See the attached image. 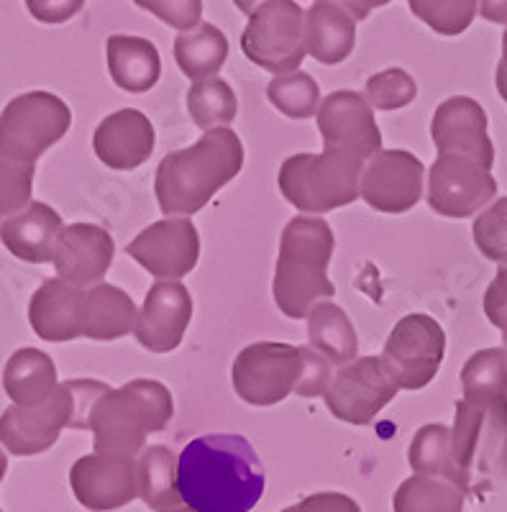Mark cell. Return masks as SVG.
Returning a JSON list of instances; mask_svg holds the SVG:
<instances>
[{
	"label": "cell",
	"instance_id": "1",
	"mask_svg": "<svg viewBox=\"0 0 507 512\" xmlns=\"http://www.w3.org/2000/svg\"><path fill=\"white\" fill-rule=\"evenodd\" d=\"M177 489L198 512H251L264 495L262 461L244 436H200L177 459Z\"/></svg>",
	"mask_w": 507,
	"mask_h": 512
},
{
	"label": "cell",
	"instance_id": "2",
	"mask_svg": "<svg viewBox=\"0 0 507 512\" xmlns=\"http://www.w3.org/2000/svg\"><path fill=\"white\" fill-rule=\"evenodd\" d=\"M244 167V146L231 128H210L198 144L172 152L154 177L164 216H195Z\"/></svg>",
	"mask_w": 507,
	"mask_h": 512
},
{
	"label": "cell",
	"instance_id": "3",
	"mask_svg": "<svg viewBox=\"0 0 507 512\" xmlns=\"http://www.w3.org/2000/svg\"><path fill=\"white\" fill-rule=\"evenodd\" d=\"M333 249L336 239L323 218L298 216L287 223L272 282L274 303L287 318H308L321 297L336 295V287L328 280Z\"/></svg>",
	"mask_w": 507,
	"mask_h": 512
},
{
	"label": "cell",
	"instance_id": "4",
	"mask_svg": "<svg viewBox=\"0 0 507 512\" xmlns=\"http://www.w3.org/2000/svg\"><path fill=\"white\" fill-rule=\"evenodd\" d=\"M175 415L172 392L154 379H134L108 390L90 410L95 454L136 456L144 451L149 433L164 431Z\"/></svg>",
	"mask_w": 507,
	"mask_h": 512
},
{
	"label": "cell",
	"instance_id": "5",
	"mask_svg": "<svg viewBox=\"0 0 507 512\" xmlns=\"http://www.w3.org/2000/svg\"><path fill=\"white\" fill-rule=\"evenodd\" d=\"M108 390V384L95 379H72L39 405H11L0 415V443L13 456L44 454L65 428L88 431L90 410Z\"/></svg>",
	"mask_w": 507,
	"mask_h": 512
},
{
	"label": "cell",
	"instance_id": "6",
	"mask_svg": "<svg viewBox=\"0 0 507 512\" xmlns=\"http://www.w3.org/2000/svg\"><path fill=\"white\" fill-rule=\"evenodd\" d=\"M451 454L464 495L482 497L507 479V400L456 402Z\"/></svg>",
	"mask_w": 507,
	"mask_h": 512
},
{
	"label": "cell",
	"instance_id": "7",
	"mask_svg": "<svg viewBox=\"0 0 507 512\" xmlns=\"http://www.w3.org/2000/svg\"><path fill=\"white\" fill-rule=\"evenodd\" d=\"M364 159L326 146L323 154H295L280 167V190L300 213L323 216L354 203L362 185Z\"/></svg>",
	"mask_w": 507,
	"mask_h": 512
},
{
	"label": "cell",
	"instance_id": "8",
	"mask_svg": "<svg viewBox=\"0 0 507 512\" xmlns=\"http://www.w3.org/2000/svg\"><path fill=\"white\" fill-rule=\"evenodd\" d=\"M70 126V105L54 93L34 90L18 95L0 113V152L21 164H36Z\"/></svg>",
	"mask_w": 507,
	"mask_h": 512
},
{
	"label": "cell",
	"instance_id": "9",
	"mask_svg": "<svg viewBox=\"0 0 507 512\" xmlns=\"http://www.w3.org/2000/svg\"><path fill=\"white\" fill-rule=\"evenodd\" d=\"M241 49L267 72H295L305 59V11L295 0H264L249 16Z\"/></svg>",
	"mask_w": 507,
	"mask_h": 512
},
{
	"label": "cell",
	"instance_id": "10",
	"mask_svg": "<svg viewBox=\"0 0 507 512\" xmlns=\"http://www.w3.org/2000/svg\"><path fill=\"white\" fill-rule=\"evenodd\" d=\"M446 354V333L426 313H410L397 320L382 349V364L400 390H423L436 379Z\"/></svg>",
	"mask_w": 507,
	"mask_h": 512
},
{
	"label": "cell",
	"instance_id": "11",
	"mask_svg": "<svg viewBox=\"0 0 507 512\" xmlns=\"http://www.w3.org/2000/svg\"><path fill=\"white\" fill-rule=\"evenodd\" d=\"M303 372V354L300 346L259 341L241 351L231 367L234 390L246 405L269 408L285 397H290L298 387Z\"/></svg>",
	"mask_w": 507,
	"mask_h": 512
},
{
	"label": "cell",
	"instance_id": "12",
	"mask_svg": "<svg viewBox=\"0 0 507 512\" xmlns=\"http://www.w3.org/2000/svg\"><path fill=\"white\" fill-rule=\"evenodd\" d=\"M397 382L379 356L354 359L338 369L326 390L331 415L351 425H367L395 400Z\"/></svg>",
	"mask_w": 507,
	"mask_h": 512
},
{
	"label": "cell",
	"instance_id": "13",
	"mask_svg": "<svg viewBox=\"0 0 507 512\" xmlns=\"http://www.w3.org/2000/svg\"><path fill=\"white\" fill-rule=\"evenodd\" d=\"M497 195L492 169L464 157H441L428 172V203L443 218L477 216Z\"/></svg>",
	"mask_w": 507,
	"mask_h": 512
},
{
	"label": "cell",
	"instance_id": "14",
	"mask_svg": "<svg viewBox=\"0 0 507 512\" xmlns=\"http://www.w3.org/2000/svg\"><path fill=\"white\" fill-rule=\"evenodd\" d=\"M426 167L405 149H382L362 172L359 198L379 213H408L423 198Z\"/></svg>",
	"mask_w": 507,
	"mask_h": 512
},
{
	"label": "cell",
	"instance_id": "15",
	"mask_svg": "<svg viewBox=\"0 0 507 512\" xmlns=\"http://www.w3.org/2000/svg\"><path fill=\"white\" fill-rule=\"evenodd\" d=\"M126 254L159 280H180L200 259V236L190 218H164L136 236Z\"/></svg>",
	"mask_w": 507,
	"mask_h": 512
},
{
	"label": "cell",
	"instance_id": "16",
	"mask_svg": "<svg viewBox=\"0 0 507 512\" xmlns=\"http://www.w3.org/2000/svg\"><path fill=\"white\" fill-rule=\"evenodd\" d=\"M70 484L85 510L111 512L139 495V472L134 456L88 454L72 464Z\"/></svg>",
	"mask_w": 507,
	"mask_h": 512
},
{
	"label": "cell",
	"instance_id": "17",
	"mask_svg": "<svg viewBox=\"0 0 507 512\" xmlns=\"http://www.w3.org/2000/svg\"><path fill=\"white\" fill-rule=\"evenodd\" d=\"M431 139L438 154L472 159L484 169H492L495 164V146L487 134V113L467 95H456L438 105L431 121Z\"/></svg>",
	"mask_w": 507,
	"mask_h": 512
},
{
	"label": "cell",
	"instance_id": "18",
	"mask_svg": "<svg viewBox=\"0 0 507 512\" xmlns=\"http://www.w3.org/2000/svg\"><path fill=\"white\" fill-rule=\"evenodd\" d=\"M318 131L323 144L356 154L359 159H372L382 152V131L374 121L372 105L354 90L331 93L318 108Z\"/></svg>",
	"mask_w": 507,
	"mask_h": 512
},
{
	"label": "cell",
	"instance_id": "19",
	"mask_svg": "<svg viewBox=\"0 0 507 512\" xmlns=\"http://www.w3.org/2000/svg\"><path fill=\"white\" fill-rule=\"evenodd\" d=\"M193 318V297L175 280H159L149 287L136 320V341L152 354H169L182 344Z\"/></svg>",
	"mask_w": 507,
	"mask_h": 512
},
{
	"label": "cell",
	"instance_id": "20",
	"mask_svg": "<svg viewBox=\"0 0 507 512\" xmlns=\"http://www.w3.org/2000/svg\"><path fill=\"white\" fill-rule=\"evenodd\" d=\"M113 256H116V244L105 228L95 223H72L59 233L52 264L62 280L77 287H93L103 282Z\"/></svg>",
	"mask_w": 507,
	"mask_h": 512
},
{
	"label": "cell",
	"instance_id": "21",
	"mask_svg": "<svg viewBox=\"0 0 507 512\" xmlns=\"http://www.w3.org/2000/svg\"><path fill=\"white\" fill-rule=\"evenodd\" d=\"M157 134H154L152 121L136 108H121L100 121L93 134V149L100 162L111 169H129L141 167L146 159L152 157Z\"/></svg>",
	"mask_w": 507,
	"mask_h": 512
},
{
	"label": "cell",
	"instance_id": "22",
	"mask_svg": "<svg viewBox=\"0 0 507 512\" xmlns=\"http://www.w3.org/2000/svg\"><path fill=\"white\" fill-rule=\"evenodd\" d=\"M82 297H85V290L62 277L44 282L29 303V323L36 336L52 344L80 338Z\"/></svg>",
	"mask_w": 507,
	"mask_h": 512
},
{
	"label": "cell",
	"instance_id": "23",
	"mask_svg": "<svg viewBox=\"0 0 507 512\" xmlns=\"http://www.w3.org/2000/svg\"><path fill=\"white\" fill-rule=\"evenodd\" d=\"M65 223L47 203H29L0 226V241L16 259L29 264L52 262L54 246Z\"/></svg>",
	"mask_w": 507,
	"mask_h": 512
},
{
	"label": "cell",
	"instance_id": "24",
	"mask_svg": "<svg viewBox=\"0 0 507 512\" xmlns=\"http://www.w3.org/2000/svg\"><path fill=\"white\" fill-rule=\"evenodd\" d=\"M356 44V21L326 0L305 11V52L321 64H341Z\"/></svg>",
	"mask_w": 507,
	"mask_h": 512
},
{
	"label": "cell",
	"instance_id": "25",
	"mask_svg": "<svg viewBox=\"0 0 507 512\" xmlns=\"http://www.w3.org/2000/svg\"><path fill=\"white\" fill-rule=\"evenodd\" d=\"M105 57L113 82L126 93H149L162 75L157 47L141 36H111L105 41Z\"/></svg>",
	"mask_w": 507,
	"mask_h": 512
},
{
	"label": "cell",
	"instance_id": "26",
	"mask_svg": "<svg viewBox=\"0 0 507 512\" xmlns=\"http://www.w3.org/2000/svg\"><path fill=\"white\" fill-rule=\"evenodd\" d=\"M136 305L121 287L98 285L88 287L82 297V336L93 341H116L136 328Z\"/></svg>",
	"mask_w": 507,
	"mask_h": 512
},
{
	"label": "cell",
	"instance_id": "27",
	"mask_svg": "<svg viewBox=\"0 0 507 512\" xmlns=\"http://www.w3.org/2000/svg\"><path fill=\"white\" fill-rule=\"evenodd\" d=\"M59 387L52 356L39 349H18L3 369V390L13 405H39Z\"/></svg>",
	"mask_w": 507,
	"mask_h": 512
},
{
	"label": "cell",
	"instance_id": "28",
	"mask_svg": "<svg viewBox=\"0 0 507 512\" xmlns=\"http://www.w3.org/2000/svg\"><path fill=\"white\" fill-rule=\"evenodd\" d=\"M308 338L318 354L326 356L331 364H349L359 354V338L349 315L331 300H321L308 313Z\"/></svg>",
	"mask_w": 507,
	"mask_h": 512
},
{
	"label": "cell",
	"instance_id": "29",
	"mask_svg": "<svg viewBox=\"0 0 507 512\" xmlns=\"http://www.w3.org/2000/svg\"><path fill=\"white\" fill-rule=\"evenodd\" d=\"M228 57V39L218 26L200 21L193 29L180 31L175 39V59L182 75L203 80L221 72Z\"/></svg>",
	"mask_w": 507,
	"mask_h": 512
},
{
	"label": "cell",
	"instance_id": "30",
	"mask_svg": "<svg viewBox=\"0 0 507 512\" xmlns=\"http://www.w3.org/2000/svg\"><path fill=\"white\" fill-rule=\"evenodd\" d=\"M139 472V495L146 507L162 512L182 505L177 489V456L167 446L144 448L141 459L136 461Z\"/></svg>",
	"mask_w": 507,
	"mask_h": 512
},
{
	"label": "cell",
	"instance_id": "31",
	"mask_svg": "<svg viewBox=\"0 0 507 512\" xmlns=\"http://www.w3.org/2000/svg\"><path fill=\"white\" fill-rule=\"evenodd\" d=\"M467 495L454 482L441 477L413 474L392 497L395 512H464Z\"/></svg>",
	"mask_w": 507,
	"mask_h": 512
},
{
	"label": "cell",
	"instance_id": "32",
	"mask_svg": "<svg viewBox=\"0 0 507 512\" xmlns=\"http://www.w3.org/2000/svg\"><path fill=\"white\" fill-rule=\"evenodd\" d=\"M187 111H190L195 126L210 131V128H226L228 123H234L239 103H236V93L231 90V85L213 75L190 85Z\"/></svg>",
	"mask_w": 507,
	"mask_h": 512
},
{
	"label": "cell",
	"instance_id": "33",
	"mask_svg": "<svg viewBox=\"0 0 507 512\" xmlns=\"http://www.w3.org/2000/svg\"><path fill=\"white\" fill-rule=\"evenodd\" d=\"M461 392L469 402L507 400V351L482 349L461 369Z\"/></svg>",
	"mask_w": 507,
	"mask_h": 512
},
{
	"label": "cell",
	"instance_id": "34",
	"mask_svg": "<svg viewBox=\"0 0 507 512\" xmlns=\"http://www.w3.org/2000/svg\"><path fill=\"white\" fill-rule=\"evenodd\" d=\"M408 461L415 474L449 479L461 489L454 454H451V428H446V425H423L413 436V443H410Z\"/></svg>",
	"mask_w": 507,
	"mask_h": 512
},
{
	"label": "cell",
	"instance_id": "35",
	"mask_svg": "<svg viewBox=\"0 0 507 512\" xmlns=\"http://www.w3.org/2000/svg\"><path fill=\"white\" fill-rule=\"evenodd\" d=\"M269 103L287 118H313L321 103V88L308 72H285L267 85Z\"/></svg>",
	"mask_w": 507,
	"mask_h": 512
},
{
	"label": "cell",
	"instance_id": "36",
	"mask_svg": "<svg viewBox=\"0 0 507 512\" xmlns=\"http://www.w3.org/2000/svg\"><path fill=\"white\" fill-rule=\"evenodd\" d=\"M410 11L441 36H459L477 16V0H408Z\"/></svg>",
	"mask_w": 507,
	"mask_h": 512
},
{
	"label": "cell",
	"instance_id": "37",
	"mask_svg": "<svg viewBox=\"0 0 507 512\" xmlns=\"http://www.w3.org/2000/svg\"><path fill=\"white\" fill-rule=\"evenodd\" d=\"M36 164H21L0 152V226L31 203Z\"/></svg>",
	"mask_w": 507,
	"mask_h": 512
},
{
	"label": "cell",
	"instance_id": "38",
	"mask_svg": "<svg viewBox=\"0 0 507 512\" xmlns=\"http://www.w3.org/2000/svg\"><path fill=\"white\" fill-rule=\"evenodd\" d=\"M418 95V85L413 77L400 67H390L385 72H377L367 80V90H364V100L377 111H397L410 105Z\"/></svg>",
	"mask_w": 507,
	"mask_h": 512
},
{
	"label": "cell",
	"instance_id": "39",
	"mask_svg": "<svg viewBox=\"0 0 507 512\" xmlns=\"http://www.w3.org/2000/svg\"><path fill=\"white\" fill-rule=\"evenodd\" d=\"M474 244L490 262L507 264V198L495 200L472 226Z\"/></svg>",
	"mask_w": 507,
	"mask_h": 512
},
{
	"label": "cell",
	"instance_id": "40",
	"mask_svg": "<svg viewBox=\"0 0 507 512\" xmlns=\"http://www.w3.org/2000/svg\"><path fill=\"white\" fill-rule=\"evenodd\" d=\"M141 11H149L177 31H187L200 24L203 0H134Z\"/></svg>",
	"mask_w": 507,
	"mask_h": 512
},
{
	"label": "cell",
	"instance_id": "41",
	"mask_svg": "<svg viewBox=\"0 0 507 512\" xmlns=\"http://www.w3.org/2000/svg\"><path fill=\"white\" fill-rule=\"evenodd\" d=\"M303 354V372H300L295 395L300 397H318L326 395L328 384H331V361L313 349V346H300Z\"/></svg>",
	"mask_w": 507,
	"mask_h": 512
},
{
	"label": "cell",
	"instance_id": "42",
	"mask_svg": "<svg viewBox=\"0 0 507 512\" xmlns=\"http://www.w3.org/2000/svg\"><path fill=\"white\" fill-rule=\"evenodd\" d=\"M85 0H26L31 16L41 24H65L82 11Z\"/></svg>",
	"mask_w": 507,
	"mask_h": 512
},
{
	"label": "cell",
	"instance_id": "43",
	"mask_svg": "<svg viewBox=\"0 0 507 512\" xmlns=\"http://www.w3.org/2000/svg\"><path fill=\"white\" fill-rule=\"evenodd\" d=\"M484 313L497 328H502V323L507 320V264L497 269L495 280L484 292Z\"/></svg>",
	"mask_w": 507,
	"mask_h": 512
},
{
	"label": "cell",
	"instance_id": "44",
	"mask_svg": "<svg viewBox=\"0 0 507 512\" xmlns=\"http://www.w3.org/2000/svg\"><path fill=\"white\" fill-rule=\"evenodd\" d=\"M292 512H362L359 502L341 492H318L292 505Z\"/></svg>",
	"mask_w": 507,
	"mask_h": 512
},
{
	"label": "cell",
	"instance_id": "45",
	"mask_svg": "<svg viewBox=\"0 0 507 512\" xmlns=\"http://www.w3.org/2000/svg\"><path fill=\"white\" fill-rule=\"evenodd\" d=\"M326 3H333V6H338L341 11H346L354 21H364L374 8L387 6L392 0H326Z\"/></svg>",
	"mask_w": 507,
	"mask_h": 512
},
{
	"label": "cell",
	"instance_id": "46",
	"mask_svg": "<svg viewBox=\"0 0 507 512\" xmlns=\"http://www.w3.org/2000/svg\"><path fill=\"white\" fill-rule=\"evenodd\" d=\"M477 13L490 24L507 26V0H477Z\"/></svg>",
	"mask_w": 507,
	"mask_h": 512
},
{
	"label": "cell",
	"instance_id": "47",
	"mask_svg": "<svg viewBox=\"0 0 507 512\" xmlns=\"http://www.w3.org/2000/svg\"><path fill=\"white\" fill-rule=\"evenodd\" d=\"M495 85H497V93H500V98L507 103V31H505V36H502V59H500V64H497Z\"/></svg>",
	"mask_w": 507,
	"mask_h": 512
},
{
	"label": "cell",
	"instance_id": "48",
	"mask_svg": "<svg viewBox=\"0 0 507 512\" xmlns=\"http://www.w3.org/2000/svg\"><path fill=\"white\" fill-rule=\"evenodd\" d=\"M236 6H239L241 13H246V16H251V13L257 11L259 6H262L264 0H234Z\"/></svg>",
	"mask_w": 507,
	"mask_h": 512
},
{
	"label": "cell",
	"instance_id": "49",
	"mask_svg": "<svg viewBox=\"0 0 507 512\" xmlns=\"http://www.w3.org/2000/svg\"><path fill=\"white\" fill-rule=\"evenodd\" d=\"M6 472H8V459H6V454L0 451V482H3V477H6ZM0 512H3V510H0Z\"/></svg>",
	"mask_w": 507,
	"mask_h": 512
},
{
	"label": "cell",
	"instance_id": "50",
	"mask_svg": "<svg viewBox=\"0 0 507 512\" xmlns=\"http://www.w3.org/2000/svg\"><path fill=\"white\" fill-rule=\"evenodd\" d=\"M162 512H198V510H193V507H172V510H162Z\"/></svg>",
	"mask_w": 507,
	"mask_h": 512
},
{
	"label": "cell",
	"instance_id": "51",
	"mask_svg": "<svg viewBox=\"0 0 507 512\" xmlns=\"http://www.w3.org/2000/svg\"><path fill=\"white\" fill-rule=\"evenodd\" d=\"M500 331H502V344H505V351H507V320H505V323H502Z\"/></svg>",
	"mask_w": 507,
	"mask_h": 512
},
{
	"label": "cell",
	"instance_id": "52",
	"mask_svg": "<svg viewBox=\"0 0 507 512\" xmlns=\"http://www.w3.org/2000/svg\"><path fill=\"white\" fill-rule=\"evenodd\" d=\"M282 512H292V507H285V510H282Z\"/></svg>",
	"mask_w": 507,
	"mask_h": 512
}]
</instances>
